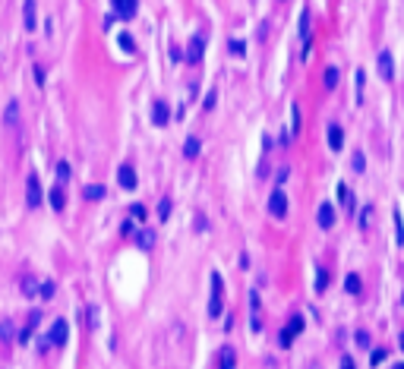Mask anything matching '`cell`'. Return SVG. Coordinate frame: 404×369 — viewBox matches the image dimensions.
Returning a JSON list of instances; mask_svg holds the SVG:
<instances>
[{
    "label": "cell",
    "instance_id": "obj_1",
    "mask_svg": "<svg viewBox=\"0 0 404 369\" xmlns=\"http://www.w3.org/2000/svg\"><path fill=\"white\" fill-rule=\"evenodd\" d=\"M41 199H44V193H41L38 174H29V177H26V205H29V209H38Z\"/></svg>",
    "mask_w": 404,
    "mask_h": 369
},
{
    "label": "cell",
    "instance_id": "obj_2",
    "mask_svg": "<svg viewBox=\"0 0 404 369\" xmlns=\"http://www.w3.org/2000/svg\"><path fill=\"white\" fill-rule=\"evenodd\" d=\"M300 328H303V316H294L284 328H281V335H278V344L281 347H290L294 341H297V335H300Z\"/></svg>",
    "mask_w": 404,
    "mask_h": 369
},
{
    "label": "cell",
    "instance_id": "obj_3",
    "mask_svg": "<svg viewBox=\"0 0 404 369\" xmlns=\"http://www.w3.org/2000/svg\"><path fill=\"white\" fill-rule=\"evenodd\" d=\"M66 338H70V325H66V319H54L48 341H51L54 347H63V344H66Z\"/></svg>",
    "mask_w": 404,
    "mask_h": 369
},
{
    "label": "cell",
    "instance_id": "obj_4",
    "mask_svg": "<svg viewBox=\"0 0 404 369\" xmlns=\"http://www.w3.org/2000/svg\"><path fill=\"white\" fill-rule=\"evenodd\" d=\"M287 205H290V202H287V196L281 190H275L268 196V212H272V218H284L287 215Z\"/></svg>",
    "mask_w": 404,
    "mask_h": 369
},
{
    "label": "cell",
    "instance_id": "obj_5",
    "mask_svg": "<svg viewBox=\"0 0 404 369\" xmlns=\"http://www.w3.org/2000/svg\"><path fill=\"white\" fill-rule=\"evenodd\" d=\"M259 309H262L259 290H250V328H253V331H262V319H259Z\"/></svg>",
    "mask_w": 404,
    "mask_h": 369
},
{
    "label": "cell",
    "instance_id": "obj_6",
    "mask_svg": "<svg viewBox=\"0 0 404 369\" xmlns=\"http://www.w3.org/2000/svg\"><path fill=\"white\" fill-rule=\"evenodd\" d=\"M376 63H379V76H382L385 82H392V79H395V60H392V51H382Z\"/></svg>",
    "mask_w": 404,
    "mask_h": 369
},
{
    "label": "cell",
    "instance_id": "obj_7",
    "mask_svg": "<svg viewBox=\"0 0 404 369\" xmlns=\"http://www.w3.org/2000/svg\"><path fill=\"white\" fill-rule=\"evenodd\" d=\"M202 51H206V35H193V41H190V51H187V60L190 63H202Z\"/></svg>",
    "mask_w": 404,
    "mask_h": 369
},
{
    "label": "cell",
    "instance_id": "obj_8",
    "mask_svg": "<svg viewBox=\"0 0 404 369\" xmlns=\"http://www.w3.org/2000/svg\"><path fill=\"white\" fill-rule=\"evenodd\" d=\"M316 221H319L322 230H332V224H335V209H332V202H322V205H319Z\"/></svg>",
    "mask_w": 404,
    "mask_h": 369
},
{
    "label": "cell",
    "instance_id": "obj_9",
    "mask_svg": "<svg viewBox=\"0 0 404 369\" xmlns=\"http://www.w3.org/2000/svg\"><path fill=\"white\" fill-rule=\"evenodd\" d=\"M152 123L155 126H168L171 123V107L164 104V101H155L152 104Z\"/></svg>",
    "mask_w": 404,
    "mask_h": 369
},
{
    "label": "cell",
    "instance_id": "obj_10",
    "mask_svg": "<svg viewBox=\"0 0 404 369\" xmlns=\"http://www.w3.org/2000/svg\"><path fill=\"white\" fill-rule=\"evenodd\" d=\"M117 180H120V187L123 190H136V171H133V164H120V171H117Z\"/></svg>",
    "mask_w": 404,
    "mask_h": 369
},
{
    "label": "cell",
    "instance_id": "obj_11",
    "mask_svg": "<svg viewBox=\"0 0 404 369\" xmlns=\"http://www.w3.org/2000/svg\"><path fill=\"white\" fill-rule=\"evenodd\" d=\"M328 149L332 152H341L344 149V130L338 123H328Z\"/></svg>",
    "mask_w": 404,
    "mask_h": 369
},
{
    "label": "cell",
    "instance_id": "obj_12",
    "mask_svg": "<svg viewBox=\"0 0 404 369\" xmlns=\"http://www.w3.org/2000/svg\"><path fill=\"white\" fill-rule=\"evenodd\" d=\"M136 0H114V10H117V16H120V19H133V16H136Z\"/></svg>",
    "mask_w": 404,
    "mask_h": 369
},
{
    "label": "cell",
    "instance_id": "obj_13",
    "mask_svg": "<svg viewBox=\"0 0 404 369\" xmlns=\"http://www.w3.org/2000/svg\"><path fill=\"white\" fill-rule=\"evenodd\" d=\"M23 22H26V32H35V29H38V19H35V0H26V7H23Z\"/></svg>",
    "mask_w": 404,
    "mask_h": 369
},
{
    "label": "cell",
    "instance_id": "obj_14",
    "mask_svg": "<svg viewBox=\"0 0 404 369\" xmlns=\"http://www.w3.org/2000/svg\"><path fill=\"white\" fill-rule=\"evenodd\" d=\"M48 202H51V209H54V212H63V205H66V193H63V187H54V190L48 193Z\"/></svg>",
    "mask_w": 404,
    "mask_h": 369
},
{
    "label": "cell",
    "instance_id": "obj_15",
    "mask_svg": "<svg viewBox=\"0 0 404 369\" xmlns=\"http://www.w3.org/2000/svg\"><path fill=\"white\" fill-rule=\"evenodd\" d=\"M136 246H139V249H152V246H155V230H152V227H139Z\"/></svg>",
    "mask_w": 404,
    "mask_h": 369
},
{
    "label": "cell",
    "instance_id": "obj_16",
    "mask_svg": "<svg viewBox=\"0 0 404 369\" xmlns=\"http://www.w3.org/2000/svg\"><path fill=\"white\" fill-rule=\"evenodd\" d=\"M38 319H41V309H32V312H29V322H26V328L19 331V341H23V344L32 338V331H35V325H38Z\"/></svg>",
    "mask_w": 404,
    "mask_h": 369
},
{
    "label": "cell",
    "instance_id": "obj_17",
    "mask_svg": "<svg viewBox=\"0 0 404 369\" xmlns=\"http://www.w3.org/2000/svg\"><path fill=\"white\" fill-rule=\"evenodd\" d=\"M199 149H202L199 136H190L187 142H183V155H187V158H199Z\"/></svg>",
    "mask_w": 404,
    "mask_h": 369
},
{
    "label": "cell",
    "instance_id": "obj_18",
    "mask_svg": "<svg viewBox=\"0 0 404 369\" xmlns=\"http://www.w3.org/2000/svg\"><path fill=\"white\" fill-rule=\"evenodd\" d=\"M225 312V300H221V293H212V303H209V316L218 319Z\"/></svg>",
    "mask_w": 404,
    "mask_h": 369
},
{
    "label": "cell",
    "instance_id": "obj_19",
    "mask_svg": "<svg viewBox=\"0 0 404 369\" xmlns=\"http://www.w3.org/2000/svg\"><path fill=\"white\" fill-rule=\"evenodd\" d=\"M237 366V354L234 347H221V369H234Z\"/></svg>",
    "mask_w": 404,
    "mask_h": 369
},
{
    "label": "cell",
    "instance_id": "obj_20",
    "mask_svg": "<svg viewBox=\"0 0 404 369\" xmlns=\"http://www.w3.org/2000/svg\"><path fill=\"white\" fill-rule=\"evenodd\" d=\"M344 287H347V293H354V297H357V293L363 290V284H360V274H347V278H344Z\"/></svg>",
    "mask_w": 404,
    "mask_h": 369
},
{
    "label": "cell",
    "instance_id": "obj_21",
    "mask_svg": "<svg viewBox=\"0 0 404 369\" xmlns=\"http://www.w3.org/2000/svg\"><path fill=\"white\" fill-rule=\"evenodd\" d=\"M4 120H7V126H13L16 120H19V104H16V101H10V104H7V114H4Z\"/></svg>",
    "mask_w": 404,
    "mask_h": 369
},
{
    "label": "cell",
    "instance_id": "obj_22",
    "mask_svg": "<svg viewBox=\"0 0 404 369\" xmlns=\"http://www.w3.org/2000/svg\"><path fill=\"white\" fill-rule=\"evenodd\" d=\"M82 196H85V199H92V202H95V199H104V187L92 183V187H85V190H82Z\"/></svg>",
    "mask_w": 404,
    "mask_h": 369
},
{
    "label": "cell",
    "instance_id": "obj_23",
    "mask_svg": "<svg viewBox=\"0 0 404 369\" xmlns=\"http://www.w3.org/2000/svg\"><path fill=\"white\" fill-rule=\"evenodd\" d=\"M322 82H325V88H328V91H332V88L338 85V66H328V70H325V79H322Z\"/></svg>",
    "mask_w": 404,
    "mask_h": 369
},
{
    "label": "cell",
    "instance_id": "obj_24",
    "mask_svg": "<svg viewBox=\"0 0 404 369\" xmlns=\"http://www.w3.org/2000/svg\"><path fill=\"white\" fill-rule=\"evenodd\" d=\"M313 284H316V290H319V293L328 287V271H325V268H316V281H313Z\"/></svg>",
    "mask_w": 404,
    "mask_h": 369
},
{
    "label": "cell",
    "instance_id": "obj_25",
    "mask_svg": "<svg viewBox=\"0 0 404 369\" xmlns=\"http://www.w3.org/2000/svg\"><path fill=\"white\" fill-rule=\"evenodd\" d=\"M228 51L237 54V57H243V54H246V44H243V41H237V38H231V41H228Z\"/></svg>",
    "mask_w": 404,
    "mask_h": 369
},
{
    "label": "cell",
    "instance_id": "obj_26",
    "mask_svg": "<svg viewBox=\"0 0 404 369\" xmlns=\"http://www.w3.org/2000/svg\"><path fill=\"white\" fill-rule=\"evenodd\" d=\"M23 293H26V297H35V293H38V284H35V278H23Z\"/></svg>",
    "mask_w": 404,
    "mask_h": 369
},
{
    "label": "cell",
    "instance_id": "obj_27",
    "mask_svg": "<svg viewBox=\"0 0 404 369\" xmlns=\"http://www.w3.org/2000/svg\"><path fill=\"white\" fill-rule=\"evenodd\" d=\"M158 218H161V221L171 218V199H161V202H158Z\"/></svg>",
    "mask_w": 404,
    "mask_h": 369
},
{
    "label": "cell",
    "instance_id": "obj_28",
    "mask_svg": "<svg viewBox=\"0 0 404 369\" xmlns=\"http://www.w3.org/2000/svg\"><path fill=\"white\" fill-rule=\"evenodd\" d=\"M290 117H294V123H290V133L297 136V133H300V107H297V104L290 107Z\"/></svg>",
    "mask_w": 404,
    "mask_h": 369
},
{
    "label": "cell",
    "instance_id": "obj_29",
    "mask_svg": "<svg viewBox=\"0 0 404 369\" xmlns=\"http://www.w3.org/2000/svg\"><path fill=\"white\" fill-rule=\"evenodd\" d=\"M0 341H13V325L4 319V322H0Z\"/></svg>",
    "mask_w": 404,
    "mask_h": 369
},
{
    "label": "cell",
    "instance_id": "obj_30",
    "mask_svg": "<svg viewBox=\"0 0 404 369\" xmlns=\"http://www.w3.org/2000/svg\"><path fill=\"white\" fill-rule=\"evenodd\" d=\"M57 180H60V183L70 180V164H66V161H57Z\"/></svg>",
    "mask_w": 404,
    "mask_h": 369
},
{
    "label": "cell",
    "instance_id": "obj_31",
    "mask_svg": "<svg viewBox=\"0 0 404 369\" xmlns=\"http://www.w3.org/2000/svg\"><path fill=\"white\" fill-rule=\"evenodd\" d=\"M215 104H218V91L212 88V91H209V95H206V101H202V110H212Z\"/></svg>",
    "mask_w": 404,
    "mask_h": 369
},
{
    "label": "cell",
    "instance_id": "obj_32",
    "mask_svg": "<svg viewBox=\"0 0 404 369\" xmlns=\"http://www.w3.org/2000/svg\"><path fill=\"white\" fill-rule=\"evenodd\" d=\"M212 293H221V297H225V281H221V274H212Z\"/></svg>",
    "mask_w": 404,
    "mask_h": 369
},
{
    "label": "cell",
    "instance_id": "obj_33",
    "mask_svg": "<svg viewBox=\"0 0 404 369\" xmlns=\"http://www.w3.org/2000/svg\"><path fill=\"white\" fill-rule=\"evenodd\" d=\"M354 79H357V104H363V79H366V76H363V70H357V76H354Z\"/></svg>",
    "mask_w": 404,
    "mask_h": 369
},
{
    "label": "cell",
    "instance_id": "obj_34",
    "mask_svg": "<svg viewBox=\"0 0 404 369\" xmlns=\"http://www.w3.org/2000/svg\"><path fill=\"white\" fill-rule=\"evenodd\" d=\"M130 215H133V218H139V221H145V215H149V212H145V205L133 202V205H130Z\"/></svg>",
    "mask_w": 404,
    "mask_h": 369
},
{
    "label": "cell",
    "instance_id": "obj_35",
    "mask_svg": "<svg viewBox=\"0 0 404 369\" xmlns=\"http://www.w3.org/2000/svg\"><path fill=\"white\" fill-rule=\"evenodd\" d=\"M395 224H398V234L395 237H398V243L404 246V221H401V212H395Z\"/></svg>",
    "mask_w": 404,
    "mask_h": 369
},
{
    "label": "cell",
    "instance_id": "obj_36",
    "mask_svg": "<svg viewBox=\"0 0 404 369\" xmlns=\"http://www.w3.org/2000/svg\"><path fill=\"white\" fill-rule=\"evenodd\" d=\"M385 357H389V354H385V350H373V357H370V363H373V366H379V363H382Z\"/></svg>",
    "mask_w": 404,
    "mask_h": 369
},
{
    "label": "cell",
    "instance_id": "obj_37",
    "mask_svg": "<svg viewBox=\"0 0 404 369\" xmlns=\"http://www.w3.org/2000/svg\"><path fill=\"white\" fill-rule=\"evenodd\" d=\"M357 344L360 347H370V331H357Z\"/></svg>",
    "mask_w": 404,
    "mask_h": 369
},
{
    "label": "cell",
    "instance_id": "obj_38",
    "mask_svg": "<svg viewBox=\"0 0 404 369\" xmlns=\"http://www.w3.org/2000/svg\"><path fill=\"white\" fill-rule=\"evenodd\" d=\"M338 199H341V202H347V199H351V190H347L344 183H338Z\"/></svg>",
    "mask_w": 404,
    "mask_h": 369
},
{
    "label": "cell",
    "instance_id": "obj_39",
    "mask_svg": "<svg viewBox=\"0 0 404 369\" xmlns=\"http://www.w3.org/2000/svg\"><path fill=\"white\" fill-rule=\"evenodd\" d=\"M120 48L123 51H133V38H130V35H120Z\"/></svg>",
    "mask_w": 404,
    "mask_h": 369
},
{
    "label": "cell",
    "instance_id": "obj_40",
    "mask_svg": "<svg viewBox=\"0 0 404 369\" xmlns=\"http://www.w3.org/2000/svg\"><path fill=\"white\" fill-rule=\"evenodd\" d=\"M363 168H366V161H363V155L357 152V155H354V171H363Z\"/></svg>",
    "mask_w": 404,
    "mask_h": 369
},
{
    "label": "cell",
    "instance_id": "obj_41",
    "mask_svg": "<svg viewBox=\"0 0 404 369\" xmlns=\"http://www.w3.org/2000/svg\"><path fill=\"white\" fill-rule=\"evenodd\" d=\"M51 293H54V281H44L41 284V297H51Z\"/></svg>",
    "mask_w": 404,
    "mask_h": 369
},
{
    "label": "cell",
    "instance_id": "obj_42",
    "mask_svg": "<svg viewBox=\"0 0 404 369\" xmlns=\"http://www.w3.org/2000/svg\"><path fill=\"white\" fill-rule=\"evenodd\" d=\"M32 73H35V82H38V85H44V70H41V66H35Z\"/></svg>",
    "mask_w": 404,
    "mask_h": 369
},
{
    "label": "cell",
    "instance_id": "obj_43",
    "mask_svg": "<svg viewBox=\"0 0 404 369\" xmlns=\"http://www.w3.org/2000/svg\"><path fill=\"white\" fill-rule=\"evenodd\" d=\"M341 369H357L354 366V357H341Z\"/></svg>",
    "mask_w": 404,
    "mask_h": 369
},
{
    "label": "cell",
    "instance_id": "obj_44",
    "mask_svg": "<svg viewBox=\"0 0 404 369\" xmlns=\"http://www.w3.org/2000/svg\"><path fill=\"white\" fill-rule=\"evenodd\" d=\"M48 347H51V341H48V338H41V341H38V354H48Z\"/></svg>",
    "mask_w": 404,
    "mask_h": 369
},
{
    "label": "cell",
    "instance_id": "obj_45",
    "mask_svg": "<svg viewBox=\"0 0 404 369\" xmlns=\"http://www.w3.org/2000/svg\"><path fill=\"white\" fill-rule=\"evenodd\" d=\"M120 234L126 237V234H133V224H130V221H123V224H120Z\"/></svg>",
    "mask_w": 404,
    "mask_h": 369
},
{
    "label": "cell",
    "instance_id": "obj_46",
    "mask_svg": "<svg viewBox=\"0 0 404 369\" xmlns=\"http://www.w3.org/2000/svg\"><path fill=\"white\" fill-rule=\"evenodd\" d=\"M392 369H404V363H395V366H392Z\"/></svg>",
    "mask_w": 404,
    "mask_h": 369
},
{
    "label": "cell",
    "instance_id": "obj_47",
    "mask_svg": "<svg viewBox=\"0 0 404 369\" xmlns=\"http://www.w3.org/2000/svg\"><path fill=\"white\" fill-rule=\"evenodd\" d=\"M401 350H404V335H401Z\"/></svg>",
    "mask_w": 404,
    "mask_h": 369
},
{
    "label": "cell",
    "instance_id": "obj_48",
    "mask_svg": "<svg viewBox=\"0 0 404 369\" xmlns=\"http://www.w3.org/2000/svg\"><path fill=\"white\" fill-rule=\"evenodd\" d=\"M401 303H404V293H401Z\"/></svg>",
    "mask_w": 404,
    "mask_h": 369
}]
</instances>
